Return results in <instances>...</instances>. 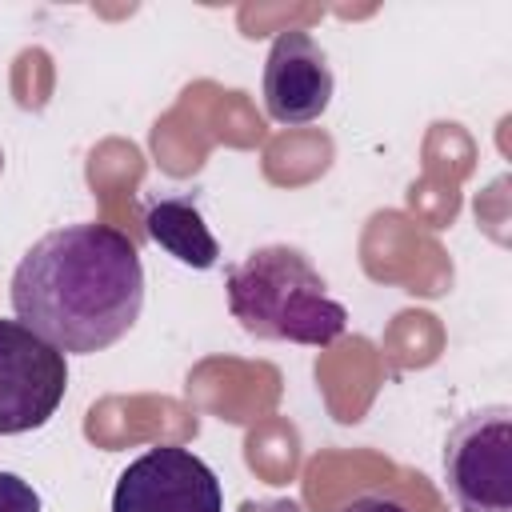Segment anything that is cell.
I'll return each instance as SVG.
<instances>
[{"mask_svg": "<svg viewBox=\"0 0 512 512\" xmlns=\"http://www.w3.org/2000/svg\"><path fill=\"white\" fill-rule=\"evenodd\" d=\"M68 392V360L20 320H0V436L44 428Z\"/></svg>", "mask_w": 512, "mask_h": 512, "instance_id": "277c9868", "label": "cell"}, {"mask_svg": "<svg viewBox=\"0 0 512 512\" xmlns=\"http://www.w3.org/2000/svg\"><path fill=\"white\" fill-rule=\"evenodd\" d=\"M228 312L248 336L328 348L344 336L348 312L328 292L324 276L300 248L264 244L252 248L224 276Z\"/></svg>", "mask_w": 512, "mask_h": 512, "instance_id": "7a4b0ae2", "label": "cell"}, {"mask_svg": "<svg viewBox=\"0 0 512 512\" xmlns=\"http://www.w3.org/2000/svg\"><path fill=\"white\" fill-rule=\"evenodd\" d=\"M0 512H40L36 488L16 472H0Z\"/></svg>", "mask_w": 512, "mask_h": 512, "instance_id": "ba28073f", "label": "cell"}, {"mask_svg": "<svg viewBox=\"0 0 512 512\" xmlns=\"http://www.w3.org/2000/svg\"><path fill=\"white\" fill-rule=\"evenodd\" d=\"M144 228H148V236L168 256H176L188 268L204 272V268H212L220 260V244L208 232V224H204L200 208L192 204V196H164V200H156L144 212Z\"/></svg>", "mask_w": 512, "mask_h": 512, "instance_id": "52a82bcc", "label": "cell"}, {"mask_svg": "<svg viewBox=\"0 0 512 512\" xmlns=\"http://www.w3.org/2000/svg\"><path fill=\"white\" fill-rule=\"evenodd\" d=\"M112 512H224V492L196 452L160 444L120 472Z\"/></svg>", "mask_w": 512, "mask_h": 512, "instance_id": "5b68a950", "label": "cell"}, {"mask_svg": "<svg viewBox=\"0 0 512 512\" xmlns=\"http://www.w3.org/2000/svg\"><path fill=\"white\" fill-rule=\"evenodd\" d=\"M340 512H408L400 500H388V496H356L352 504H344Z\"/></svg>", "mask_w": 512, "mask_h": 512, "instance_id": "9c48e42d", "label": "cell"}, {"mask_svg": "<svg viewBox=\"0 0 512 512\" xmlns=\"http://www.w3.org/2000/svg\"><path fill=\"white\" fill-rule=\"evenodd\" d=\"M12 312L64 356L112 348L144 308V264L112 224H64L40 236L12 272Z\"/></svg>", "mask_w": 512, "mask_h": 512, "instance_id": "6da1fadb", "label": "cell"}, {"mask_svg": "<svg viewBox=\"0 0 512 512\" xmlns=\"http://www.w3.org/2000/svg\"><path fill=\"white\" fill-rule=\"evenodd\" d=\"M444 484L460 512L512 508V408L468 412L444 440Z\"/></svg>", "mask_w": 512, "mask_h": 512, "instance_id": "3957f363", "label": "cell"}, {"mask_svg": "<svg viewBox=\"0 0 512 512\" xmlns=\"http://www.w3.org/2000/svg\"><path fill=\"white\" fill-rule=\"evenodd\" d=\"M332 100V68L308 32H280L264 60V112L276 124H312Z\"/></svg>", "mask_w": 512, "mask_h": 512, "instance_id": "8992f818", "label": "cell"}]
</instances>
